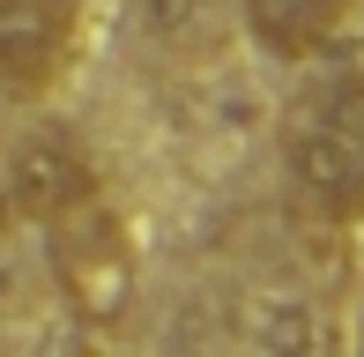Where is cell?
Wrapping results in <instances>:
<instances>
[{
	"instance_id": "5b68a950",
	"label": "cell",
	"mask_w": 364,
	"mask_h": 357,
	"mask_svg": "<svg viewBox=\"0 0 364 357\" xmlns=\"http://www.w3.org/2000/svg\"><path fill=\"white\" fill-rule=\"evenodd\" d=\"M342 15H350V0H245V30L275 60H312L342 30Z\"/></svg>"
},
{
	"instance_id": "3957f363",
	"label": "cell",
	"mask_w": 364,
	"mask_h": 357,
	"mask_svg": "<svg viewBox=\"0 0 364 357\" xmlns=\"http://www.w3.org/2000/svg\"><path fill=\"white\" fill-rule=\"evenodd\" d=\"M97 201V156L68 127H30L8 149V216L23 223H60L68 208Z\"/></svg>"
},
{
	"instance_id": "7a4b0ae2",
	"label": "cell",
	"mask_w": 364,
	"mask_h": 357,
	"mask_svg": "<svg viewBox=\"0 0 364 357\" xmlns=\"http://www.w3.org/2000/svg\"><path fill=\"white\" fill-rule=\"evenodd\" d=\"M45 253H53V275L68 290V305L82 320H119L127 298H134V238L112 216L105 201H82L60 223H45Z\"/></svg>"
},
{
	"instance_id": "8992f818",
	"label": "cell",
	"mask_w": 364,
	"mask_h": 357,
	"mask_svg": "<svg viewBox=\"0 0 364 357\" xmlns=\"http://www.w3.org/2000/svg\"><path fill=\"white\" fill-rule=\"evenodd\" d=\"M245 343L253 357H335V320L312 298H290V290H268V298L245 313Z\"/></svg>"
},
{
	"instance_id": "6da1fadb",
	"label": "cell",
	"mask_w": 364,
	"mask_h": 357,
	"mask_svg": "<svg viewBox=\"0 0 364 357\" xmlns=\"http://www.w3.org/2000/svg\"><path fill=\"white\" fill-rule=\"evenodd\" d=\"M283 171H290V193L320 223L364 216V75H327L290 105Z\"/></svg>"
},
{
	"instance_id": "52a82bcc",
	"label": "cell",
	"mask_w": 364,
	"mask_h": 357,
	"mask_svg": "<svg viewBox=\"0 0 364 357\" xmlns=\"http://www.w3.org/2000/svg\"><path fill=\"white\" fill-rule=\"evenodd\" d=\"M0 223H8V201H0Z\"/></svg>"
},
{
	"instance_id": "277c9868",
	"label": "cell",
	"mask_w": 364,
	"mask_h": 357,
	"mask_svg": "<svg viewBox=\"0 0 364 357\" xmlns=\"http://www.w3.org/2000/svg\"><path fill=\"white\" fill-rule=\"evenodd\" d=\"M82 53V0H0V90L45 97Z\"/></svg>"
}]
</instances>
